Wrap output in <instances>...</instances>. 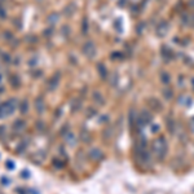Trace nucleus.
<instances>
[{"instance_id": "f03ea898", "label": "nucleus", "mask_w": 194, "mask_h": 194, "mask_svg": "<svg viewBox=\"0 0 194 194\" xmlns=\"http://www.w3.org/2000/svg\"><path fill=\"white\" fill-rule=\"evenodd\" d=\"M153 151L155 157L158 158V160H163V158L167 154V142L165 137H158L154 140L153 142Z\"/></svg>"}, {"instance_id": "423d86ee", "label": "nucleus", "mask_w": 194, "mask_h": 194, "mask_svg": "<svg viewBox=\"0 0 194 194\" xmlns=\"http://www.w3.org/2000/svg\"><path fill=\"white\" fill-rule=\"evenodd\" d=\"M18 109H20L21 114H26V113L29 111V100L27 98H23V100L21 101L20 105H18Z\"/></svg>"}, {"instance_id": "1a4fd4ad", "label": "nucleus", "mask_w": 194, "mask_h": 194, "mask_svg": "<svg viewBox=\"0 0 194 194\" xmlns=\"http://www.w3.org/2000/svg\"><path fill=\"white\" fill-rule=\"evenodd\" d=\"M26 148H27V141L26 140H23V141L20 142V145L17 146V153H23V151L26 150Z\"/></svg>"}, {"instance_id": "20e7f679", "label": "nucleus", "mask_w": 194, "mask_h": 194, "mask_svg": "<svg viewBox=\"0 0 194 194\" xmlns=\"http://www.w3.org/2000/svg\"><path fill=\"white\" fill-rule=\"evenodd\" d=\"M89 158L93 159V160H102L104 154H102V151H101L98 148H93V149L89 150Z\"/></svg>"}, {"instance_id": "7ed1b4c3", "label": "nucleus", "mask_w": 194, "mask_h": 194, "mask_svg": "<svg viewBox=\"0 0 194 194\" xmlns=\"http://www.w3.org/2000/svg\"><path fill=\"white\" fill-rule=\"evenodd\" d=\"M34 106H35V110L39 113V114H43L44 110H46V102H44V98L43 97H36L34 101Z\"/></svg>"}, {"instance_id": "6e6552de", "label": "nucleus", "mask_w": 194, "mask_h": 194, "mask_svg": "<svg viewBox=\"0 0 194 194\" xmlns=\"http://www.w3.org/2000/svg\"><path fill=\"white\" fill-rule=\"evenodd\" d=\"M9 82H11V85L13 88L20 87V79H18V76H17V75H12L9 78Z\"/></svg>"}, {"instance_id": "dca6fc26", "label": "nucleus", "mask_w": 194, "mask_h": 194, "mask_svg": "<svg viewBox=\"0 0 194 194\" xmlns=\"http://www.w3.org/2000/svg\"><path fill=\"white\" fill-rule=\"evenodd\" d=\"M0 18H5V9L0 5Z\"/></svg>"}, {"instance_id": "f3484780", "label": "nucleus", "mask_w": 194, "mask_h": 194, "mask_svg": "<svg viewBox=\"0 0 194 194\" xmlns=\"http://www.w3.org/2000/svg\"><path fill=\"white\" fill-rule=\"evenodd\" d=\"M1 184L3 185H8V184H9V179H7V177L3 176V177H1Z\"/></svg>"}, {"instance_id": "f8f14e48", "label": "nucleus", "mask_w": 194, "mask_h": 194, "mask_svg": "<svg viewBox=\"0 0 194 194\" xmlns=\"http://www.w3.org/2000/svg\"><path fill=\"white\" fill-rule=\"evenodd\" d=\"M5 167H7L8 169H11V171H12V169H14V167H16V165H14V162H13V160L8 159L7 162H5Z\"/></svg>"}, {"instance_id": "4468645a", "label": "nucleus", "mask_w": 194, "mask_h": 194, "mask_svg": "<svg viewBox=\"0 0 194 194\" xmlns=\"http://www.w3.org/2000/svg\"><path fill=\"white\" fill-rule=\"evenodd\" d=\"M52 163H53V166L58 167V168H62V167H64V163H62L61 160H60V162H58V158H55V159L52 160Z\"/></svg>"}, {"instance_id": "9d476101", "label": "nucleus", "mask_w": 194, "mask_h": 194, "mask_svg": "<svg viewBox=\"0 0 194 194\" xmlns=\"http://www.w3.org/2000/svg\"><path fill=\"white\" fill-rule=\"evenodd\" d=\"M93 101L100 105H104V100H102V96H100L98 93H93Z\"/></svg>"}, {"instance_id": "0eeeda50", "label": "nucleus", "mask_w": 194, "mask_h": 194, "mask_svg": "<svg viewBox=\"0 0 194 194\" xmlns=\"http://www.w3.org/2000/svg\"><path fill=\"white\" fill-rule=\"evenodd\" d=\"M58 84V75H53V78H50V80L48 82V88L50 91H53V89H56Z\"/></svg>"}, {"instance_id": "2eb2a0df", "label": "nucleus", "mask_w": 194, "mask_h": 194, "mask_svg": "<svg viewBox=\"0 0 194 194\" xmlns=\"http://www.w3.org/2000/svg\"><path fill=\"white\" fill-rule=\"evenodd\" d=\"M16 193H17V194H29V190H23L22 188H17V189H16Z\"/></svg>"}, {"instance_id": "f257e3e1", "label": "nucleus", "mask_w": 194, "mask_h": 194, "mask_svg": "<svg viewBox=\"0 0 194 194\" xmlns=\"http://www.w3.org/2000/svg\"><path fill=\"white\" fill-rule=\"evenodd\" d=\"M18 101L16 98H9L8 101L0 104V119L7 118V116L12 115L18 107Z\"/></svg>"}, {"instance_id": "9b49d317", "label": "nucleus", "mask_w": 194, "mask_h": 194, "mask_svg": "<svg viewBox=\"0 0 194 194\" xmlns=\"http://www.w3.org/2000/svg\"><path fill=\"white\" fill-rule=\"evenodd\" d=\"M66 142L67 144H70V145H74V135H73V132H69L67 135H66Z\"/></svg>"}, {"instance_id": "6ab92c4d", "label": "nucleus", "mask_w": 194, "mask_h": 194, "mask_svg": "<svg viewBox=\"0 0 194 194\" xmlns=\"http://www.w3.org/2000/svg\"><path fill=\"white\" fill-rule=\"evenodd\" d=\"M21 175H22V176H30V174H27V172H26V171H23V172H22V174H21Z\"/></svg>"}, {"instance_id": "39448f33", "label": "nucleus", "mask_w": 194, "mask_h": 194, "mask_svg": "<svg viewBox=\"0 0 194 194\" xmlns=\"http://www.w3.org/2000/svg\"><path fill=\"white\" fill-rule=\"evenodd\" d=\"M13 131H16V132H21V131H23L26 128V122L23 120V119L18 118L17 120L13 122Z\"/></svg>"}, {"instance_id": "a211bd4d", "label": "nucleus", "mask_w": 194, "mask_h": 194, "mask_svg": "<svg viewBox=\"0 0 194 194\" xmlns=\"http://www.w3.org/2000/svg\"><path fill=\"white\" fill-rule=\"evenodd\" d=\"M5 133V127L4 126H0V137Z\"/></svg>"}, {"instance_id": "ddd939ff", "label": "nucleus", "mask_w": 194, "mask_h": 194, "mask_svg": "<svg viewBox=\"0 0 194 194\" xmlns=\"http://www.w3.org/2000/svg\"><path fill=\"white\" fill-rule=\"evenodd\" d=\"M80 137H83L82 140H83V141H84V142H88V141H89L88 139H89V137H91V136L88 135V132H87V131H85V130H83V132H82V135H80Z\"/></svg>"}]
</instances>
